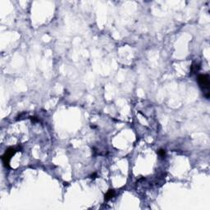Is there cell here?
<instances>
[{"mask_svg": "<svg viewBox=\"0 0 210 210\" xmlns=\"http://www.w3.org/2000/svg\"><path fill=\"white\" fill-rule=\"evenodd\" d=\"M158 153H159V155L161 156V157H165L166 155V151L165 149H160L159 151H158Z\"/></svg>", "mask_w": 210, "mask_h": 210, "instance_id": "5", "label": "cell"}, {"mask_svg": "<svg viewBox=\"0 0 210 210\" xmlns=\"http://www.w3.org/2000/svg\"><path fill=\"white\" fill-rule=\"evenodd\" d=\"M115 195V192L113 190H109L106 193V195H104V199L108 201V200H109L110 199H112Z\"/></svg>", "mask_w": 210, "mask_h": 210, "instance_id": "3", "label": "cell"}, {"mask_svg": "<svg viewBox=\"0 0 210 210\" xmlns=\"http://www.w3.org/2000/svg\"><path fill=\"white\" fill-rule=\"evenodd\" d=\"M18 150H19V149H17V148H13V147H10L8 149H6L4 154L2 156V160H3L4 167H10V165H9L10 159H11V158L14 155Z\"/></svg>", "mask_w": 210, "mask_h": 210, "instance_id": "2", "label": "cell"}, {"mask_svg": "<svg viewBox=\"0 0 210 210\" xmlns=\"http://www.w3.org/2000/svg\"><path fill=\"white\" fill-rule=\"evenodd\" d=\"M197 80L200 85V87L203 90V91H204L206 94L205 96L207 98H209V76L208 75L203 74V75H199L197 77Z\"/></svg>", "mask_w": 210, "mask_h": 210, "instance_id": "1", "label": "cell"}, {"mask_svg": "<svg viewBox=\"0 0 210 210\" xmlns=\"http://www.w3.org/2000/svg\"><path fill=\"white\" fill-rule=\"evenodd\" d=\"M199 66L197 64H193L191 66V73H195L199 71Z\"/></svg>", "mask_w": 210, "mask_h": 210, "instance_id": "4", "label": "cell"}]
</instances>
